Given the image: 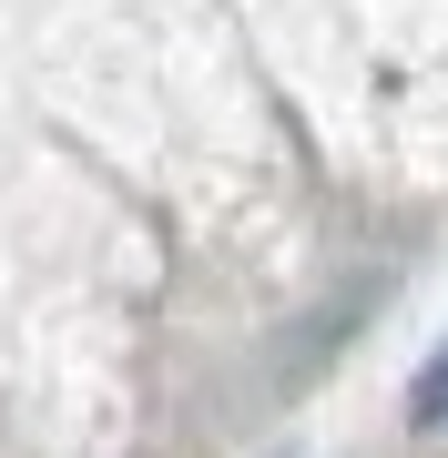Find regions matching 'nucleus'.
<instances>
[{"label":"nucleus","mask_w":448,"mask_h":458,"mask_svg":"<svg viewBox=\"0 0 448 458\" xmlns=\"http://www.w3.org/2000/svg\"><path fill=\"white\" fill-rule=\"evenodd\" d=\"M408 418H418V428H448V346H438L428 367H418V397H408Z\"/></svg>","instance_id":"f257e3e1"}]
</instances>
